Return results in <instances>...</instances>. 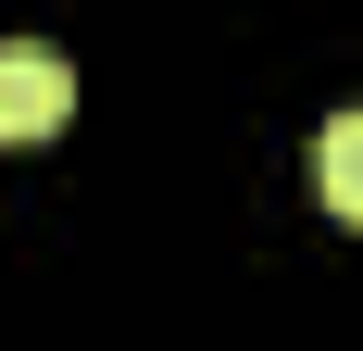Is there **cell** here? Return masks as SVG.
I'll use <instances>...</instances> for the list:
<instances>
[{"label": "cell", "instance_id": "7a4b0ae2", "mask_svg": "<svg viewBox=\"0 0 363 351\" xmlns=\"http://www.w3.org/2000/svg\"><path fill=\"white\" fill-rule=\"evenodd\" d=\"M313 188H326L338 226H363V101H351V113H326V139H313Z\"/></svg>", "mask_w": 363, "mask_h": 351}, {"label": "cell", "instance_id": "6da1fadb", "mask_svg": "<svg viewBox=\"0 0 363 351\" xmlns=\"http://www.w3.org/2000/svg\"><path fill=\"white\" fill-rule=\"evenodd\" d=\"M75 113V63L50 38H0V139H50Z\"/></svg>", "mask_w": 363, "mask_h": 351}]
</instances>
